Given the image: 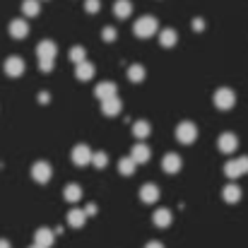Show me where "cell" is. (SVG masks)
<instances>
[{
    "label": "cell",
    "mask_w": 248,
    "mask_h": 248,
    "mask_svg": "<svg viewBox=\"0 0 248 248\" xmlns=\"http://www.w3.org/2000/svg\"><path fill=\"white\" fill-rule=\"evenodd\" d=\"M10 34H12L15 39H24V36L29 34V24H27L24 19H15V22H10Z\"/></svg>",
    "instance_id": "obj_15"
},
{
    "label": "cell",
    "mask_w": 248,
    "mask_h": 248,
    "mask_svg": "<svg viewBox=\"0 0 248 248\" xmlns=\"http://www.w3.org/2000/svg\"><path fill=\"white\" fill-rule=\"evenodd\" d=\"M39 10H41V7H39V0H24V2H22V12H24L27 17H36Z\"/></svg>",
    "instance_id": "obj_26"
},
{
    "label": "cell",
    "mask_w": 248,
    "mask_h": 248,
    "mask_svg": "<svg viewBox=\"0 0 248 248\" xmlns=\"http://www.w3.org/2000/svg\"><path fill=\"white\" fill-rule=\"evenodd\" d=\"M53 239H56V234H53L51 229H46V227H41V229L34 234V244L41 248H51L53 246Z\"/></svg>",
    "instance_id": "obj_10"
},
{
    "label": "cell",
    "mask_w": 248,
    "mask_h": 248,
    "mask_svg": "<svg viewBox=\"0 0 248 248\" xmlns=\"http://www.w3.org/2000/svg\"><path fill=\"white\" fill-rule=\"evenodd\" d=\"M104 41H116V29L113 27H106L104 29Z\"/></svg>",
    "instance_id": "obj_31"
},
{
    "label": "cell",
    "mask_w": 248,
    "mask_h": 248,
    "mask_svg": "<svg viewBox=\"0 0 248 248\" xmlns=\"http://www.w3.org/2000/svg\"><path fill=\"white\" fill-rule=\"evenodd\" d=\"M75 75H78V80H92V78H94V65H92V63H87V61H82V63H78V73H75Z\"/></svg>",
    "instance_id": "obj_20"
},
{
    "label": "cell",
    "mask_w": 248,
    "mask_h": 248,
    "mask_svg": "<svg viewBox=\"0 0 248 248\" xmlns=\"http://www.w3.org/2000/svg\"><path fill=\"white\" fill-rule=\"evenodd\" d=\"M31 176L39 183H48L51 176H53V169H51V164H46V162H36V164L31 166Z\"/></svg>",
    "instance_id": "obj_6"
},
{
    "label": "cell",
    "mask_w": 248,
    "mask_h": 248,
    "mask_svg": "<svg viewBox=\"0 0 248 248\" xmlns=\"http://www.w3.org/2000/svg\"><path fill=\"white\" fill-rule=\"evenodd\" d=\"M224 173H227L229 178H239V176L248 173V157H239V159L227 162V164H224Z\"/></svg>",
    "instance_id": "obj_4"
},
{
    "label": "cell",
    "mask_w": 248,
    "mask_h": 248,
    "mask_svg": "<svg viewBox=\"0 0 248 248\" xmlns=\"http://www.w3.org/2000/svg\"><path fill=\"white\" fill-rule=\"evenodd\" d=\"M128 80L130 82H142L145 80V68L142 65H130L128 68Z\"/></svg>",
    "instance_id": "obj_25"
},
{
    "label": "cell",
    "mask_w": 248,
    "mask_h": 248,
    "mask_svg": "<svg viewBox=\"0 0 248 248\" xmlns=\"http://www.w3.org/2000/svg\"><path fill=\"white\" fill-rule=\"evenodd\" d=\"M217 147H219V152L232 155V152H236V147H239V138H236L234 133H224V135H219Z\"/></svg>",
    "instance_id": "obj_5"
},
{
    "label": "cell",
    "mask_w": 248,
    "mask_h": 248,
    "mask_svg": "<svg viewBox=\"0 0 248 248\" xmlns=\"http://www.w3.org/2000/svg\"><path fill=\"white\" fill-rule=\"evenodd\" d=\"M63 195H65L68 202H78V200L82 198V188H80L78 183H70V186H65V193H63Z\"/></svg>",
    "instance_id": "obj_22"
},
{
    "label": "cell",
    "mask_w": 248,
    "mask_h": 248,
    "mask_svg": "<svg viewBox=\"0 0 248 248\" xmlns=\"http://www.w3.org/2000/svg\"><path fill=\"white\" fill-rule=\"evenodd\" d=\"M145 248H164V246H162L159 241H150V244H147V246H145Z\"/></svg>",
    "instance_id": "obj_33"
},
{
    "label": "cell",
    "mask_w": 248,
    "mask_h": 248,
    "mask_svg": "<svg viewBox=\"0 0 248 248\" xmlns=\"http://www.w3.org/2000/svg\"><path fill=\"white\" fill-rule=\"evenodd\" d=\"M94 94H96L99 99H108V96H116V84H113V82H101V84H96Z\"/></svg>",
    "instance_id": "obj_19"
},
{
    "label": "cell",
    "mask_w": 248,
    "mask_h": 248,
    "mask_svg": "<svg viewBox=\"0 0 248 248\" xmlns=\"http://www.w3.org/2000/svg\"><path fill=\"white\" fill-rule=\"evenodd\" d=\"M159 41H162L164 48L173 46V44H176V31H173V29H164V31L159 34Z\"/></svg>",
    "instance_id": "obj_27"
},
{
    "label": "cell",
    "mask_w": 248,
    "mask_h": 248,
    "mask_svg": "<svg viewBox=\"0 0 248 248\" xmlns=\"http://www.w3.org/2000/svg\"><path fill=\"white\" fill-rule=\"evenodd\" d=\"M29 248H41V246H36V244H34V246H29Z\"/></svg>",
    "instance_id": "obj_37"
},
{
    "label": "cell",
    "mask_w": 248,
    "mask_h": 248,
    "mask_svg": "<svg viewBox=\"0 0 248 248\" xmlns=\"http://www.w3.org/2000/svg\"><path fill=\"white\" fill-rule=\"evenodd\" d=\"M53 65H56V61H39V68H41L44 73H51Z\"/></svg>",
    "instance_id": "obj_32"
},
{
    "label": "cell",
    "mask_w": 248,
    "mask_h": 248,
    "mask_svg": "<svg viewBox=\"0 0 248 248\" xmlns=\"http://www.w3.org/2000/svg\"><path fill=\"white\" fill-rule=\"evenodd\" d=\"M68 56H70V61H73V63H82L84 61V48L82 46H73Z\"/></svg>",
    "instance_id": "obj_29"
},
{
    "label": "cell",
    "mask_w": 248,
    "mask_h": 248,
    "mask_svg": "<svg viewBox=\"0 0 248 248\" xmlns=\"http://www.w3.org/2000/svg\"><path fill=\"white\" fill-rule=\"evenodd\" d=\"M222 198H224L227 202H239V200H241V188H239L236 183H229V186H224Z\"/></svg>",
    "instance_id": "obj_16"
},
{
    "label": "cell",
    "mask_w": 248,
    "mask_h": 248,
    "mask_svg": "<svg viewBox=\"0 0 248 248\" xmlns=\"http://www.w3.org/2000/svg\"><path fill=\"white\" fill-rule=\"evenodd\" d=\"M181 164H183L181 157L173 155V152H169L164 159H162V169H164L166 173H178V171H181Z\"/></svg>",
    "instance_id": "obj_13"
},
{
    "label": "cell",
    "mask_w": 248,
    "mask_h": 248,
    "mask_svg": "<svg viewBox=\"0 0 248 248\" xmlns=\"http://www.w3.org/2000/svg\"><path fill=\"white\" fill-rule=\"evenodd\" d=\"M157 29H159V24H157V19L155 17H140L138 22H135V34L140 36V39H150V36H155L157 34Z\"/></svg>",
    "instance_id": "obj_1"
},
{
    "label": "cell",
    "mask_w": 248,
    "mask_h": 248,
    "mask_svg": "<svg viewBox=\"0 0 248 248\" xmlns=\"http://www.w3.org/2000/svg\"><path fill=\"white\" fill-rule=\"evenodd\" d=\"M202 27H205V22H202V19H195V29H198V31H200V29H202Z\"/></svg>",
    "instance_id": "obj_35"
},
{
    "label": "cell",
    "mask_w": 248,
    "mask_h": 248,
    "mask_svg": "<svg viewBox=\"0 0 248 248\" xmlns=\"http://www.w3.org/2000/svg\"><path fill=\"white\" fill-rule=\"evenodd\" d=\"M152 219H155V224H157L159 229H164V227H169V224H171V219H173V217H171L169 207H159V210L155 212V217H152Z\"/></svg>",
    "instance_id": "obj_18"
},
{
    "label": "cell",
    "mask_w": 248,
    "mask_h": 248,
    "mask_svg": "<svg viewBox=\"0 0 248 248\" xmlns=\"http://www.w3.org/2000/svg\"><path fill=\"white\" fill-rule=\"evenodd\" d=\"M121 108H123V104H121V99H118V96L101 99V111H104V116H118V113H121Z\"/></svg>",
    "instance_id": "obj_8"
},
{
    "label": "cell",
    "mask_w": 248,
    "mask_h": 248,
    "mask_svg": "<svg viewBox=\"0 0 248 248\" xmlns=\"http://www.w3.org/2000/svg\"><path fill=\"white\" fill-rule=\"evenodd\" d=\"M234 104H236V94H234L232 89L222 87V89L215 92V106H217L219 111H229Z\"/></svg>",
    "instance_id": "obj_3"
},
{
    "label": "cell",
    "mask_w": 248,
    "mask_h": 248,
    "mask_svg": "<svg viewBox=\"0 0 248 248\" xmlns=\"http://www.w3.org/2000/svg\"><path fill=\"white\" fill-rule=\"evenodd\" d=\"M113 12H116V17L125 19V17L133 12V2H130V0H118V2L113 5Z\"/></svg>",
    "instance_id": "obj_21"
},
{
    "label": "cell",
    "mask_w": 248,
    "mask_h": 248,
    "mask_svg": "<svg viewBox=\"0 0 248 248\" xmlns=\"http://www.w3.org/2000/svg\"><path fill=\"white\" fill-rule=\"evenodd\" d=\"M99 7H101V2H99V0H87V2H84V10H87V12H92V15H94V12H99Z\"/></svg>",
    "instance_id": "obj_30"
},
{
    "label": "cell",
    "mask_w": 248,
    "mask_h": 248,
    "mask_svg": "<svg viewBox=\"0 0 248 248\" xmlns=\"http://www.w3.org/2000/svg\"><path fill=\"white\" fill-rule=\"evenodd\" d=\"M84 219H87V212H84V210L73 207V210L68 212V224H70V227H75V229H80V227H82Z\"/></svg>",
    "instance_id": "obj_17"
},
{
    "label": "cell",
    "mask_w": 248,
    "mask_h": 248,
    "mask_svg": "<svg viewBox=\"0 0 248 248\" xmlns=\"http://www.w3.org/2000/svg\"><path fill=\"white\" fill-rule=\"evenodd\" d=\"M150 130H152V128H150L147 121H138V123L133 125V135H135L138 140H145V138L150 135Z\"/></svg>",
    "instance_id": "obj_24"
},
{
    "label": "cell",
    "mask_w": 248,
    "mask_h": 248,
    "mask_svg": "<svg viewBox=\"0 0 248 248\" xmlns=\"http://www.w3.org/2000/svg\"><path fill=\"white\" fill-rule=\"evenodd\" d=\"M130 157L135 159V164H145V162H150V157H152V152H150V147L147 145H135L133 150H130Z\"/></svg>",
    "instance_id": "obj_14"
},
{
    "label": "cell",
    "mask_w": 248,
    "mask_h": 248,
    "mask_svg": "<svg viewBox=\"0 0 248 248\" xmlns=\"http://www.w3.org/2000/svg\"><path fill=\"white\" fill-rule=\"evenodd\" d=\"M135 159H133V157H123V159H121V162H118V171H121V173H123V176H133V173H135Z\"/></svg>",
    "instance_id": "obj_23"
},
{
    "label": "cell",
    "mask_w": 248,
    "mask_h": 248,
    "mask_svg": "<svg viewBox=\"0 0 248 248\" xmlns=\"http://www.w3.org/2000/svg\"><path fill=\"white\" fill-rule=\"evenodd\" d=\"M195 138H198V128H195L190 121L178 123V128H176V140H178L181 145H190V142H195Z\"/></svg>",
    "instance_id": "obj_2"
},
{
    "label": "cell",
    "mask_w": 248,
    "mask_h": 248,
    "mask_svg": "<svg viewBox=\"0 0 248 248\" xmlns=\"http://www.w3.org/2000/svg\"><path fill=\"white\" fill-rule=\"evenodd\" d=\"M0 248H10V244H7L5 239H0Z\"/></svg>",
    "instance_id": "obj_36"
},
{
    "label": "cell",
    "mask_w": 248,
    "mask_h": 248,
    "mask_svg": "<svg viewBox=\"0 0 248 248\" xmlns=\"http://www.w3.org/2000/svg\"><path fill=\"white\" fill-rule=\"evenodd\" d=\"M5 73H7L10 78H19V75L24 73V61L17 58V56L7 58V61H5Z\"/></svg>",
    "instance_id": "obj_12"
},
{
    "label": "cell",
    "mask_w": 248,
    "mask_h": 248,
    "mask_svg": "<svg viewBox=\"0 0 248 248\" xmlns=\"http://www.w3.org/2000/svg\"><path fill=\"white\" fill-rule=\"evenodd\" d=\"M108 162V157H106V152H92V164L96 166V169H104Z\"/></svg>",
    "instance_id": "obj_28"
},
{
    "label": "cell",
    "mask_w": 248,
    "mask_h": 248,
    "mask_svg": "<svg viewBox=\"0 0 248 248\" xmlns=\"http://www.w3.org/2000/svg\"><path fill=\"white\" fill-rule=\"evenodd\" d=\"M73 162L78 166H87L92 164V150L87 147V145H78V147H73Z\"/></svg>",
    "instance_id": "obj_7"
},
{
    "label": "cell",
    "mask_w": 248,
    "mask_h": 248,
    "mask_svg": "<svg viewBox=\"0 0 248 248\" xmlns=\"http://www.w3.org/2000/svg\"><path fill=\"white\" fill-rule=\"evenodd\" d=\"M84 212H87V217H89V215H94V212H96V207H94V205H87V210H84Z\"/></svg>",
    "instance_id": "obj_34"
},
{
    "label": "cell",
    "mask_w": 248,
    "mask_h": 248,
    "mask_svg": "<svg viewBox=\"0 0 248 248\" xmlns=\"http://www.w3.org/2000/svg\"><path fill=\"white\" fill-rule=\"evenodd\" d=\"M140 200H142L145 205L157 202V200H159V188H157L155 183H145V186L140 188Z\"/></svg>",
    "instance_id": "obj_9"
},
{
    "label": "cell",
    "mask_w": 248,
    "mask_h": 248,
    "mask_svg": "<svg viewBox=\"0 0 248 248\" xmlns=\"http://www.w3.org/2000/svg\"><path fill=\"white\" fill-rule=\"evenodd\" d=\"M56 44L53 41H41L36 46V53H39V61H56Z\"/></svg>",
    "instance_id": "obj_11"
}]
</instances>
